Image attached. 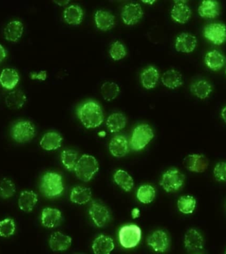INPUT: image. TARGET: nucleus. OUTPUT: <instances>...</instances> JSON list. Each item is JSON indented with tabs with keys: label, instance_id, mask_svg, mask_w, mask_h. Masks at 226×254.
Here are the masks:
<instances>
[{
	"label": "nucleus",
	"instance_id": "nucleus-1",
	"mask_svg": "<svg viewBox=\"0 0 226 254\" xmlns=\"http://www.w3.org/2000/svg\"><path fill=\"white\" fill-rule=\"evenodd\" d=\"M77 117L86 128H95L100 126L104 120L102 109L99 103L87 101L79 107Z\"/></svg>",
	"mask_w": 226,
	"mask_h": 254
},
{
	"label": "nucleus",
	"instance_id": "nucleus-2",
	"mask_svg": "<svg viewBox=\"0 0 226 254\" xmlns=\"http://www.w3.org/2000/svg\"><path fill=\"white\" fill-rule=\"evenodd\" d=\"M40 189L47 197H57L62 193L64 190L62 177L56 172L46 173L42 177Z\"/></svg>",
	"mask_w": 226,
	"mask_h": 254
},
{
	"label": "nucleus",
	"instance_id": "nucleus-3",
	"mask_svg": "<svg viewBox=\"0 0 226 254\" xmlns=\"http://www.w3.org/2000/svg\"><path fill=\"white\" fill-rule=\"evenodd\" d=\"M99 170V163L94 156L84 154L77 161L74 171L77 178L88 182Z\"/></svg>",
	"mask_w": 226,
	"mask_h": 254
},
{
	"label": "nucleus",
	"instance_id": "nucleus-4",
	"mask_svg": "<svg viewBox=\"0 0 226 254\" xmlns=\"http://www.w3.org/2000/svg\"><path fill=\"white\" fill-rule=\"evenodd\" d=\"M154 131L148 124H141L133 131L130 146L133 150L140 151L146 148L154 138Z\"/></svg>",
	"mask_w": 226,
	"mask_h": 254
},
{
	"label": "nucleus",
	"instance_id": "nucleus-5",
	"mask_svg": "<svg viewBox=\"0 0 226 254\" xmlns=\"http://www.w3.org/2000/svg\"><path fill=\"white\" fill-rule=\"evenodd\" d=\"M119 242L123 248L130 249L136 247L142 238V230L136 224H129L120 228L118 232Z\"/></svg>",
	"mask_w": 226,
	"mask_h": 254
},
{
	"label": "nucleus",
	"instance_id": "nucleus-6",
	"mask_svg": "<svg viewBox=\"0 0 226 254\" xmlns=\"http://www.w3.org/2000/svg\"><path fill=\"white\" fill-rule=\"evenodd\" d=\"M35 125L29 121H19L12 127L11 135L14 141L17 143L29 142L35 137Z\"/></svg>",
	"mask_w": 226,
	"mask_h": 254
},
{
	"label": "nucleus",
	"instance_id": "nucleus-7",
	"mask_svg": "<svg viewBox=\"0 0 226 254\" xmlns=\"http://www.w3.org/2000/svg\"><path fill=\"white\" fill-rule=\"evenodd\" d=\"M184 176L178 169H170L163 174L160 186L167 192L177 191L183 186Z\"/></svg>",
	"mask_w": 226,
	"mask_h": 254
},
{
	"label": "nucleus",
	"instance_id": "nucleus-8",
	"mask_svg": "<svg viewBox=\"0 0 226 254\" xmlns=\"http://www.w3.org/2000/svg\"><path fill=\"white\" fill-rule=\"evenodd\" d=\"M89 214L95 225L99 228L106 226L111 218V213L107 206L98 202H91Z\"/></svg>",
	"mask_w": 226,
	"mask_h": 254
},
{
	"label": "nucleus",
	"instance_id": "nucleus-9",
	"mask_svg": "<svg viewBox=\"0 0 226 254\" xmlns=\"http://www.w3.org/2000/svg\"><path fill=\"white\" fill-rule=\"evenodd\" d=\"M204 35L214 45H222L226 41V26L222 23L208 24L204 28Z\"/></svg>",
	"mask_w": 226,
	"mask_h": 254
},
{
	"label": "nucleus",
	"instance_id": "nucleus-10",
	"mask_svg": "<svg viewBox=\"0 0 226 254\" xmlns=\"http://www.w3.org/2000/svg\"><path fill=\"white\" fill-rule=\"evenodd\" d=\"M147 243L154 251L158 253H164L170 246V238L168 234L164 230H158L149 236Z\"/></svg>",
	"mask_w": 226,
	"mask_h": 254
},
{
	"label": "nucleus",
	"instance_id": "nucleus-11",
	"mask_svg": "<svg viewBox=\"0 0 226 254\" xmlns=\"http://www.w3.org/2000/svg\"><path fill=\"white\" fill-rule=\"evenodd\" d=\"M143 10L140 4L130 3L122 8L121 17L123 22L127 25H135L140 21L143 16Z\"/></svg>",
	"mask_w": 226,
	"mask_h": 254
},
{
	"label": "nucleus",
	"instance_id": "nucleus-12",
	"mask_svg": "<svg viewBox=\"0 0 226 254\" xmlns=\"http://www.w3.org/2000/svg\"><path fill=\"white\" fill-rule=\"evenodd\" d=\"M184 166L192 172L202 173L206 170L208 162L206 157L202 154H192L188 155L183 160Z\"/></svg>",
	"mask_w": 226,
	"mask_h": 254
},
{
	"label": "nucleus",
	"instance_id": "nucleus-13",
	"mask_svg": "<svg viewBox=\"0 0 226 254\" xmlns=\"http://www.w3.org/2000/svg\"><path fill=\"white\" fill-rule=\"evenodd\" d=\"M197 42V39L192 34L182 33L176 37L174 47L179 53H190L196 49Z\"/></svg>",
	"mask_w": 226,
	"mask_h": 254
},
{
	"label": "nucleus",
	"instance_id": "nucleus-14",
	"mask_svg": "<svg viewBox=\"0 0 226 254\" xmlns=\"http://www.w3.org/2000/svg\"><path fill=\"white\" fill-rule=\"evenodd\" d=\"M170 15L176 23L183 24L189 20L191 9L185 1H175L172 6Z\"/></svg>",
	"mask_w": 226,
	"mask_h": 254
},
{
	"label": "nucleus",
	"instance_id": "nucleus-15",
	"mask_svg": "<svg viewBox=\"0 0 226 254\" xmlns=\"http://www.w3.org/2000/svg\"><path fill=\"white\" fill-rule=\"evenodd\" d=\"M72 238L60 232H55L51 234L49 239V246L54 252L65 251L70 247Z\"/></svg>",
	"mask_w": 226,
	"mask_h": 254
},
{
	"label": "nucleus",
	"instance_id": "nucleus-16",
	"mask_svg": "<svg viewBox=\"0 0 226 254\" xmlns=\"http://www.w3.org/2000/svg\"><path fill=\"white\" fill-rule=\"evenodd\" d=\"M61 218V212L57 208L47 207L42 211L41 222L46 228L56 227L60 224Z\"/></svg>",
	"mask_w": 226,
	"mask_h": 254
},
{
	"label": "nucleus",
	"instance_id": "nucleus-17",
	"mask_svg": "<svg viewBox=\"0 0 226 254\" xmlns=\"http://www.w3.org/2000/svg\"><path fill=\"white\" fill-rule=\"evenodd\" d=\"M114 249V242L110 236L101 234L93 242L92 250L95 254H111Z\"/></svg>",
	"mask_w": 226,
	"mask_h": 254
},
{
	"label": "nucleus",
	"instance_id": "nucleus-18",
	"mask_svg": "<svg viewBox=\"0 0 226 254\" xmlns=\"http://www.w3.org/2000/svg\"><path fill=\"white\" fill-rule=\"evenodd\" d=\"M109 150L113 156L116 158L126 156L128 151V140L122 135L114 136L109 143Z\"/></svg>",
	"mask_w": 226,
	"mask_h": 254
},
{
	"label": "nucleus",
	"instance_id": "nucleus-19",
	"mask_svg": "<svg viewBox=\"0 0 226 254\" xmlns=\"http://www.w3.org/2000/svg\"><path fill=\"white\" fill-rule=\"evenodd\" d=\"M95 22L99 29L107 31L114 27L115 17L111 12L99 9L95 14Z\"/></svg>",
	"mask_w": 226,
	"mask_h": 254
},
{
	"label": "nucleus",
	"instance_id": "nucleus-20",
	"mask_svg": "<svg viewBox=\"0 0 226 254\" xmlns=\"http://www.w3.org/2000/svg\"><path fill=\"white\" fill-rule=\"evenodd\" d=\"M204 238L202 234L194 228L188 230L184 238V244L186 249L202 250L204 247Z\"/></svg>",
	"mask_w": 226,
	"mask_h": 254
},
{
	"label": "nucleus",
	"instance_id": "nucleus-21",
	"mask_svg": "<svg viewBox=\"0 0 226 254\" xmlns=\"http://www.w3.org/2000/svg\"><path fill=\"white\" fill-rule=\"evenodd\" d=\"M38 200L39 198L37 193L33 190H24L20 194L18 205L22 211L29 213L33 211Z\"/></svg>",
	"mask_w": 226,
	"mask_h": 254
},
{
	"label": "nucleus",
	"instance_id": "nucleus-22",
	"mask_svg": "<svg viewBox=\"0 0 226 254\" xmlns=\"http://www.w3.org/2000/svg\"><path fill=\"white\" fill-rule=\"evenodd\" d=\"M23 31V24L18 20H13L8 23L4 29V37L8 41L16 43L22 37Z\"/></svg>",
	"mask_w": 226,
	"mask_h": 254
},
{
	"label": "nucleus",
	"instance_id": "nucleus-23",
	"mask_svg": "<svg viewBox=\"0 0 226 254\" xmlns=\"http://www.w3.org/2000/svg\"><path fill=\"white\" fill-rule=\"evenodd\" d=\"M63 138L56 132H49L44 134L40 141V146L47 151H53L60 148Z\"/></svg>",
	"mask_w": 226,
	"mask_h": 254
},
{
	"label": "nucleus",
	"instance_id": "nucleus-24",
	"mask_svg": "<svg viewBox=\"0 0 226 254\" xmlns=\"http://www.w3.org/2000/svg\"><path fill=\"white\" fill-rule=\"evenodd\" d=\"M206 65L212 70L217 71L222 68L226 63V58L219 51L212 50L208 51L204 58Z\"/></svg>",
	"mask_w": 226,
	"mask_h": 254
},
{
	"label": "nucleus",
	"instance_id": "nucleus-25",
	"mask_svg": "<svg viewBox=\"0 0 226 254\" xmlns=\"http://www.w3.org/2000/svg\"><path fill=\"white\" fill-rule=\"evenodd\" d=\"M19 81V75L15 69L5 68L0 73V84L8 90L15 88Z\"/></svg>",
	"mask_w": 226,
	"mask_h": 254
},
{
	"label": "nucleus",
	"instance_id": "nucleus-26",
	"mask_svg": "<svg viewBox=\"0 0 226 254\" xmlns=\"http://www.w3.org/2000/svg\"><path fill=\"white\" fill-rule=\"evenodd\" d=\"M160 73L154 66H149L141 73V82L146 89H154L158 82Z\"/></svg>",
	"mask_w": 226,
	"mask_h": 254
},
{
	"label": "nucleus",
	"instance_id": "nucleus-27",
	"mask_svg": "<svg viewBox=\"0 0 226 254\" xmlns=\"http://www.w3.org/2000/svg\"><path fill=\"white\" fill-rule=\"evenodd\" d=\"M163 84L169 89H174L181 86L183 79L181 73L174 69H169L162 76Z\"/></svg>",
	"mask_w": 226,
	"mask_h": 254
},
{
	"label": "nucleus",
	"instance_id": "nucleus-28",
	"mask_svg": "<svg viewBox=\"0 0 226 254\" xmlns=\"http://www.w3.org/2000/svg\"><path fill=\"white\" fill-rule=\"evenodd\" d=\"M190 91L198 99L208 98L212 92L211 83L206 79H198L190 85Z\"/></svg>",
	"mask_w": 226,
	"mask_h": 254
},
{
	"label": "nucleus",
	"instance_id": "nucleus-29",
	"mask_svg": "<svg viewBox=\"0 0 226 254\" xmlns=\"http://www.w3.org/2000/svg\"><path fill=\"white\" fill-rule=\"evenodd\" d=\"M198 13L203 18L212 19L217 17L220 14V5L219 2L212 1V0H206L202 1L198 7Z\"/></svg>",
	"mask_w": 226,
	"mask_h": 254
},
{
	"label": "nucleus",
	"instance_id": "nucleus-30",
	"mask_svg": "<svg viewBox=\"0 0 226 254\" xmlns=\"http://www.w3.org/2000/svg\"><path fill=\"white\" fill-rule=\"evenodd\" d=\"M83 18V11L80 6L69 5L63 11V19L69 25H78L82 22Z\"/></svg>",
	"mask_w": 226,
	"mask_h": 254
},
{
	"label": "nucleus",
	"instance_id": "nucleus-31",
	"mask_svg": "<svg viewBox=\"0 0 226 254\" xmlns=\"http://www.w3.org/2000/svg\"><path fill=\"white\" fill-rule=\"evenodd\" d=\"M27 101V97L21 90H14L8 93L5 98L6 106L8 108L16 110L22 108Z\"/></svg>",
	"mask_w": 226,
	"mask_h": 254
},
{
	"label": "nucleus",
	"instance_id": "nucleus-32",
	"mask_svg": "<svg viewBox=\"0 0 226 254\" xmlns=\"http://www.w3.org/2000/svg\"><path fill=\"white\" fill-rule=\"evenodd\" d=\"M91 190L88 188L82 186H75L71 190L70 200L73 203L77 204H85L91 200Z\"/></svg>",
	"mask_w": 226,
	"mask_h": 254
},
{
	"label": "nucleus",
	"instance_id": "nucleus-33",
	"mask_svg": "<svg viewBox=\"0 0 226 254\" xmlns=\"http://www.w3.org/2000/svg\"><path fill=\"white\" fill-rule=\"evenodd\" d=\"M106 124L111 132H119L126 127V117L121 113H113L109 115Z\"/></svg>",
	"mask_w": 226,
	"mask_h": 254
},
{
	"label": "nucleus",
	"instance_id": "nucleus-34",
	"mask_svg": "<svg viewBox=\"0 0 226 254\" xmlns=\"http://www.w3.org/2000/svg\"><path fill=\"white\" fill-rule=\"evenodd\" d=\"M113 178H114V182L125 191H130L134 188V180H133L132 176L126 171L117 170L114 173Z\"/></svg>",
	"mask_w": 226,
	"mask_h": 254
},
{
	"label": "nucleus",
	"instance_id": "nucleus-35",
	"mask_svg": "<svg viewBox=\"0 0 226 254\" xmlns=\"http://www.w3.org/2000/svg\"><path fill=\"white\" fill-rule=\"evenodd\" d=\"M137 198L144 204H150L156 197V190L150 185H143L137 190Z\"/></svg>",
	"mask_w": 226,
	"mask_h": 254
},
{
	"label": "nucleus",
	"instance_id": "nucleus-36",
	"mask_svg": "<svg viewBox=\"0 0 226 254\" xmlns=\"http://www.w3.org/2000/svg\"><path fill=\"white\" fill-rule=\"evenodd\" d=\"M101 93L105 100L111 101L118 96L120 93V87L116 83L107 81L101 86Z\"/></svg>",
	"mask_w": 226,
	"mask_h": 254
},
{
	"label": "nucleus",
	"instance_id": "nucleus-37",
	"mask_svg": "<svg viewBox=\"0 0 226 254\" xmlns=\"http://www.w3.org/2000/svg\"><path fill=\"white\" fill-rule=\"evenodd\" d=\"M196 206V200L191 195L180 196L177 201V207L180 212L184 214L193 213Z\"/></svg>",
	"mask_w": 226,
	"mask_h": 254
},
{
	"label": "nucleus",
	"instance_id": "nucleus-38",
	"mask_svg": "<svg viewBox=\"0 0 226 254\" xmlns=\"http://www.w3.org/2000/svg\"><path fill=\"white\" fill-rule=\"evenodd\" d=\"M78 160V154L74 150H65L61 152V163L64 168L68 171L74 170Z\"/></svg>",
	"mask_w": 226,
	"mask_h": 254
},
{
	"label": "nucleus",
	"instance_id": "nucleus-39",
	"mask_svg": "<svg viewBox=\"0 0 226 254\" xmlns=\"http://www.w3.org/2000/svg\"><path fill=\"white\" fill-rule=\"evenodd\" d=\"M16 192L15 185L9 178L0 180V197L7 199L12 197Z\"/></svg>",
	"mask_w": 226,
	"mask_h": 254
},
{
	"label": "nucleus",
	"instance_id": "nucleus-40",
	"mask_svg": "<svg viewBox=\"0 0 226 254\" xmlns=\"http://www.w3.org/2000/svg\"><path fill=\"white\" fill-rule=\"evenodd\" d=\"M16 224L11 218H5L0 221V236L3 238H9L15 234Z\"/></svg>",
	"mask_w": 226,
	"mask_h": 254
},
{
	"label": "nucleus",
	"instance_id": "nucleus-41",
	"mask_svg": "<svg viewBox=\"0 0 226 254\" xmlns=\"http://www.w3.org/2000/svg\"><path fill=\"white\" fill-rule=\"evenodd\" d=\"M109 54L111 57L115 61H120L124 59L126 55V50L124 45L119 41L114 42L111 45L110 50H109Z\"/></svg>",
	"mask_w": 226,
	"mask_h": 254
},
{
	"label": "nucleus",
	"instance_id": "nucleus-42",
	"mask_svg": "<svg viewBox=\"0 0 226 254\" xmlns=\"http://www.w3.org/2000/svg\"><path fill=\"white\" fill-rule=\"evenodd\" d=\"M214 175L219 182H226V162H219L214 169Z\"/></svg>",
	"mask_w": 226,
	"mask_h": 254
},
{
	"label": "nucleus",
	"instance_id": "nucleus-43",
	"mask_svg": "<svg viewBox=\"0 0 226 254\" xmlns=\"http://www.w3.org/2000/svg\"><path fill=\"white\" fill-rule=\"evenodd\" d=\"M30 77L32 79H37L39 81H45L47 77V72L46 71H41L39 72L30 73Z\"/></svg>",
	"mask_w": 226,
	"mask_h": 254
},
{
	"label": "nucleus",
	"instance_id": "nucleus-44",
	"mask_svg": "<svg viewBox=\"0 0 226 254\" xmlns=\"http://www.w3.org/2000/svg\"><path fill=\"white\" fill-rule=\"evenodd\" d=\"M6 57H7V53H6L5 49H4L3 46L0 45V64L3 63Z\"/></svg>",
	"mask_w": 226,
	"mask_h": 254
},
{
	"label": "nucleus",
	"instance_id": "nucleus-45",
	"mask_svg": "<svg viewBox=\"0 0 226 254\" xmlns=\"http://www.w3.org/2000/svg\"><path fill=\"white\" fill-rule=\"evenodd\" d=\"M221 117L224 122L226 124V106L222 109L221 111Z\"/></svg>",
	"mask_w": 226,
	"mask_h": 254
},
{
	"label": "nucleus",
	"instance_id": "nucleus-46",
	"mask_svg": "<svg viewBox=\"0 0 226 254\" xmlns=\"http://www.w3.org/2000/svg\"><path fill=\"white\" fill-rule=\"evenodd\" d=\"M139 214H140V210H139L138 208H134V209L132 211L133 218H136L138 217Z\"/></svg>",
	"mask_w": 226,
	"mask_h": 254
},
{
	"label": "nucleus",
	"instance_id": "nucleus-47",
	"mask_svg": "<svg viewBox=\"0 0 226 254\" xmlns=\"http://www.w3.org/2000/svg\"><path fill=\"white\" fill-rule=\"evenodd\" d=\"M56 3H57V5L63 6L67 5V3H69L68 1H55Z\"/></svg>",
	"mask_w": 226,
	"mask_h": 254
},
{
	"label": "nucleus",
	"instance_id": "nucleus-48",
	"mask_svg": "<svg viewBox=\"0 0 226 254\" xmlns=\"http://www.w3.org/2000/svg\"><path fill=\"white\" fill-rule=\"evenodd\" d=\"M224 254H226V249L225 250V253H224Z\"/></svg>",
	"mask_w": 226,
	"mask_h": 254
},
{
	"label": "nucleus",
	"instance_id": "nucleus-49",
	"mask_svg": "<svg viewBox=\"0 0 226 254\" xmlns=\"http://www.w3.org/2000/svg\"><path fill=\"white\" fill-rule=\"evenodd\" d=\"M225 73H226V69H225Z\"/></svg>",
	"mask_w": 226,
	"mask_h": 254
}]
</instances>
